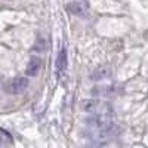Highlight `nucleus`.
<instances>
[{"label":"nucleus","mask_w":148,"mask_h":148,"mask_svg":"<svg viewBox=\"0 0 148 148\" xmlns=\"http://www.w3.org/2000/svg\"><path fill=\"white\" fill-rule=\"evenodd\" d=\"M28 88V79L27 77H22V76H18V77H14L6 86V92L10 93V95H19L22 93Z\"/></svg>","instance_id":"1"},{"label":"nucleus","mask_w":148,"mask_h":148,"mask_svg":"<svg viewBox=\"0 0 148 148\" xmlns=\"http://www.w3.org/2000/svg\"><path fill=\"white\" fill-rule=\"evenodd\" d=\"M40 67H42L40 58H39V56H33V58L28 61V65H27V68H25V74H27V76H30V77H34V76H37V74H39Z\"/></svg>","instance_id":"2"},{"label":"nucleus","mask_w":148,"mask_h":148,"mask_svg":"<svg viewBox=\"0 0 148 148\" xmlns=\"http://www.w3.org/2000/svg\"><path fill=\"white\" fill-rule=\"evenodd\" d=\"M67 70V52L65 49H61V52L56 58V74L58 77H62Z\"/></svg>","instance_id":"3"},{"label":"nucleus","mask_w":148,"mask_h":148,"mask_svg":"<svg viewBox=\"0 0 148 148\" xmlns=\"http://www.w3.org/2000/svg\"><path fill=\"white\" fill-rule=\"evenodd\" d=\"M110 76V68L102 65V67H98L92 74H90V79L92 80H101V79H105Z\"/></svg>","instance_id":"4"},{"label":"nucleus","mask_w":148,"mask_h":148,"mask_svg":"<svg viewBox=\"0 0 148 148\" xmlns=\"http://www.w3.org/2000/svg\"><path fill=\"white\" fill-rule=\"evenodd\" d=\"M67 9L71 12V14H74V15H83L84 14V8L80 3H71V5L67 6Z\"/></svg>","instance_id":"5"},{"label":"nucleus","mask_w":148,"mask_h":148,"mask_svg":"<svg viewBox=\"0 0 148 148\" xmlns=\"http://www.w3.org/2000/svg\"><path fill=\"white\" fill-rule=\"evenodd\" d=\"M0 139L2 141H6V142H12V136H10V133L3 130V129H0Z\"/></svg>","instance_id":"6"}]
</instances>
